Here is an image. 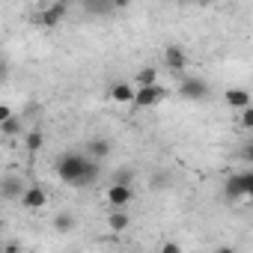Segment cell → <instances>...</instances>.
Segmentation results:
<instances>
[{
    "label": "cell",
    "mask_w": 253,
    "mask_h": 253,
    "mask_svg": "<svg viewBox=\"0 0 253 253\" xmlns=\"http://www.w3.org/2000/svg\"><path fill=\"white\" fill-rule=\"evenodd\" d=\"M21 191H24V185H21L18 179H12V176L0 182V197H6V200H18Z\"/></svg>",
    "instance_id": "cell-12"
},
{
    "label": "cell",
    "mask_w": 253,
    "mask_h": 253,
    "mask_svg": "<svg viewBox=\"0 0 253 253\" xmlns=\"http://www.w3.org/2000/svg\"><path fill=\"white\" fill-rule=\"evenodd\" d=\"M110 182H116V185H131L134 182V170L131 167H122V170H116L110 176Z\"/></svg>",
    "instance_id": "cell-18"
},
{
    "label": "cell",
    "mask_w": 253,
    "mask_h": 253,
    "mask_svg": "<svg viewBox=\"0 0 253 253\" xmlns=\"http://www.w3.org/2000/svg\"><path fill=\"white\" fill-rule=\"evenodd\" d=\"M12 113H15V110H12L9 104H0V122H3L6 116H12Z\"/></svg>",
    "instance_id": "cell-22"
},
{
    "label": "cell",
    "mask_w": 253,
    "mask_h": 253,
    "mask_svg": "<svg viewBox=\"0 0 253 253\" xmlns=\"http://www.w3.org/2000/svg\"><path fill=\"white\" fill-rule=\"evenodd\" d=\"M155 81H158V69L155 66H143L134 75V86H146V84H155Z\"/></svg>",
    "instance_id": "cell-16"
},
{
    "label": "cell",
    "mask_w": 253,
    "mask_h": 253,
    "mask_svg": "<svg viewBox=\"0 0 253 253\" xmlns=\"http://www.w3.org/2000/svg\"><path fill=\"white\" fill-rule=\"evenodd\" d=\"M179 95L182 98H191V101H203V98H209V84L203 78H182Z\"/></svg>",
    "instance_id": "cell-3"
},
{
    "label": "cell",
    "mask_w": 253,
    "mask_h": 253,
    "mask_svg": "<svg viewBox=\"0 0 253 253\" xmlns=\"http://www.w3.org/2000/svg\"><path fill=\"white\" fill-rule=\"evenodd\" d=\"M131 200H134L131 185H116V182H110V188H107V206L110 209H125Z\"/></svg>",
    "instance_id": "cell-4"
},
{
    "label": "cell",
    "mask_w": 253,
    "mask_h": 253,
    "mask_svg": "<svg viewBox=\"0 0 253 253\" xmlns=\"http://www.w3.org/2000/svg\"><path fill=\"white\" fill-rule=\"evenodd\" d=\"M167 185V176H152V188H164Z\"/></svg>",
    "instance_id": "cell-23"
},
{
    "label": "cell",
    "mask_w": 253,
    "mask_h": 253,
    "mask_svg": "<svg viewBox=\"0 0 253 253\" xmlns=\"http://www.w3.org/2000/svg\"><path fill=\"white\" fill-rule=\"evenodd\" d=\"M238 113H241V128H244V131H253V110H250V104L241 107Z\"/></svg>",
    "instance_id": "cell-20"
},
{
    "label": "cell",
    "mask_w": 253,
    "mask_h": 253,
    "mask_svg": "<svg viewBox=\"0 0 253 253\" xmlns=\"http://www.w3.org/2000/svg\"><path fill=\"white\" fill-rule=\"evenodd\" d=\"M110 98H113L116 104H131V98H134V84H128V81H113V84H110Z\"/></svg>",
    "instance_id": "cell-9"
},
{
    "label": "cell",
    "mask_w": 253,
    "mask_h": 253,
    "mask_svg": "<svg viewBox=\"0 0 253 253\" xmlns=\"http://www.w3.org/2000/svg\"><path fill=\"white\" fill-rule=\"evenodd\" d=\"M66 0H54V3L45 9V12H39L36 15V21L42 24V27H57V24H63V18H66Z\"/></svg>",
    "instance_id": "cell-5"
},
{
    "label": "cell",
    "mask_w": 253,
    "mask_h": 253,
    "mask_svg": "<svg viewBox=\"0 0 253 253\" xmlns=\"http://www.w3.org/2000/svg\"><path fill=\"white\" fill-rule=\"evenodd\" d=\"M84 152H86L92 161H98V164H101V161L113 152V143H110V140H104V137H92V140L86 143V149H84Z\"/></svg>",
    "instance_id": "cell-8"
},
{
    "label": "cell",
    "mask_w": 253,
    "mask_h": 253,
    "mask_svg": "<svg viewBox=\"0 0 253 253\" xmlns=\"http://www.w3.org/2000/svg\"><path fill=\"white\" fill-rule=\"evenodd\" d=\"M110 3H113V9H125V6L131 3V0H110Z\"/></svg>",
    "instance_id": "cell-24"
},
{
    "label": "cell",
    "mask_w": 253,
    "mask_h": 253,
    "mask_svg": "<svg viewBox=\"0 0 253 253\" xmlns=\"http://www.w3.org/2000/svg\"><path fill=\"white\" fill-rule=\"evenodd\" d=\"M54 170L72 188H84V185H92L98 179V161H92L86 152H63L57 158Z\"/></svg>",
    "instance_id": "cell-1"
},
{
    "label": "cell",
    "mask_w": 253,
    "mask_h": 253,
    "mask_svg": "<svg viewBox=\"0 0 253 253\" xmlns=\"http://www.w3.org/2000/svg\"><path fill=\"white\" fill-rule=\"evenodd\" d=\"M128 223H131V217L125 214L122 209H113V211L107 214V229H110V232H125V229H128Z\"/></svg>",
    "instance_id": "cell-11"
},
{
    "label": "cell",
    "mask_w": 253,
    "mask_h": 253,
    "mask_svg": "<svg viewBox=\"0 0 253 253\" xmlns=\"http://www.w3.org/2000/svg\"><path fill=\"white\" fill-rule=\"evenodd\" d=\"M223 98H226V104H229L232 110H241V107H247V104H253V98H250V92H247V89H241V86H229V89L223 92Z\"/></svg>",
    "instance_id": "cell-10"
},
{
    "label": "cell",
    "mask_w": 253,
    "mask_h": 253,
    "mask_svg": "<svg viewBox=\"0 0 253 253\" xmlns=\"http://www.w3.org/2000/svg\"><path fill=\"white\" fill-rule=\"evenodd\" d=\"M24 146H27V152H30V155H36V152L45 146V134H42L39 128L27 131V134H24Z\"/></svg>",
    "instance_id": "cell-14"
},
{
    "label": "cell",
    "mask_w": 253,
    "mask_h": 253,
    "mask_svg": "<svg viewBox=\"0 0 253 253\" xmlns=\"http://www.w3.org/2000/svg\"><path fill=\"white\" fill-rule=\"evenodd\" d=\"M164 66H167L170 72H182V69L188 66V54H185V48H182V45H170V48L164 51Z\"/></svg>",
    "instance_id": "cell-7"
},
{
    "label": "cell",
    "mask_w": 253,
    "mask_h": 253,
    "mask_svg": "<svg viewBox=\"0 0 253 253\" xmlns=\"http://www.w3.org/2000/svg\"><path fill=\"white\" fill-rule=\"evenodd\" d=\"M200 3H217V0H200Z\"/></svg>",
    "instance_id": "cell-25"
},
{
    "label": "cell",
    "mask_w": 253,
    "mask_h": 253,
    "mask_svg": "<svg viewBox=\"0 0 253 253\" xmlns=\"http://www.w3.org/2000/svg\"><path fill=\"white\" fill-rule=\"evenodd\" d=\"M18 200H21V206H24L27 211H36V209H45V206H48V194H45V188H39V185L24 188Z\"/></svg>",
    "instance_id": "cell-6"
},
{
    "label": "cell",
    "mask_w": 253,
    "mask_h": 253,
    "mask_svg": "<svg viewBox=\"0 0 253 253\" xmlns=\"http://www.w3.org/2000/svg\"><path fill=\"white\" fill-rule=\"evenodd\" d=\"M54 229H57V232H72V229H75V217H72L69 211L57 214V217H54Z\"/></svg>",
    "instance_id": "cell-17"
},
{
    "label": "cell",
    "mask_w": 253,
    "mask_h": 253,
    "mask_svg": "<svg viewBox=\"0 0 253 253\" xmlns=\"http://www.w3.org/2000/svg\"><path fill=\"white\" fill-rule=\"evenodd\" d=\"M164 98H167V86H161V81H155V84H146V86H134L131 104L137 110H146V107H158Z\"/></svg>",
    "instance_id": "cell-2"
},
{
    "label": "cell",
    "mask_w": 253,
    "mask_h": 253,
    "mask_svg": "<svg viewBox=\"0 0 253 253\" xmlns=\"http://www.w3.org/2000/svg\"><path fill=\"white\" fill-rule=\"evenodd\" d=\"M161 253H182V247L176 241H167V244H161Z\"/></svg>",
    "instance_id": "cell-21"
},
{
    "label": "cell",
    "mask_w": 253,
    "mask_h": 253,
    "mask_svg": "<svg viewBox=\"0 0 253 253\" xmlns=\"http://www.w3.org/2000/svg\"><path fill=\"white\" fill-rule=\"evenodd\" d=\"M18 131H21V116L12 113V116H6L3 122H0V134H3V137H15Z\"/></svg>",
    "instance_id": "cell-15"
},
{
    "label": "cell",
    "mask_w": 253,
    "mask_h": 253,
    "mask_svg": "<svg viewBox=\"0 0 253 253\" xmlns=\"http://www.w3.org/2000/svg\"><path fill=\"white\" fill-rule=\"evenodd\" d=\"M223 194L229 197V200H250L244 191H241V182H238V173L235 176H229L226 182H223Z\"/></svg>",
    "instance_id": "cell-13"
},
{
    "label": "cell",
    "mask_w": 253,
    "mask_h": 253,
    "mask_svg": "<svg viewBox=\"0 0 253 253\" xmlns=\"http://www.w3.org/2000/svg\"><path fill=\"white\" fill-rule=\"evenodd\" d=\"M238 182H241V191H244L247 197H253V173H250V170L238 173Z\"/></svg>",
    "instance_id": "cell-19"
},
{
    "label": "cell",
    "mask_w": 253,
    "mask_h": 253,
    "mask_svg": "<svg viewBox=\"0 0 253 253\" xmlns=\"http://www.w3.org/2000/svg\"><path fill=\"white\" fill-rule=\"evenodd\" d=\"M0 247H3V244H0Z\"/></svg>",
    "instance_id": "cell-26"
}]
</instances>
